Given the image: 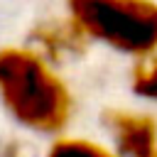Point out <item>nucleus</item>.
I'll list each match as a JSON object with an SVG mask.
<instances>
[{
    "label": "nucleus",
    "instance_id": "1",
    "mask_svg": "<svg viewBox=\"0 0 157 157\" xmlns=\"http://www.w3.org/2000/svg\"><path fill=\"white\" fill-rule=\"evenodd\" d=\"M0 105L25 130L39 135H61L74 118V96L32 47L0 49Z\"/></svg>",
    "mask_w": 157,
    "mask_h": 157
},
{
    "label": "nucleus",
    "instance_id": "2",
    "mask_svg": "<svg viewBox=\"0 0 157 157\" xmlns=\"http://www.w3.org/2000/svg\"><path fill=\"white\" fill-rule=\"evenodd\" d=\"M66 15L118 54L142 59L157 49V0H66Z\"/></svg>",
    "mask_w": 157,
    "mask_h": 157
},
{
    "label": "nucleus",
    "instance_id": "3",
    "mask_svg": "<svg viewBox=\"0 0 157 157\" xmlns=\"http://www.w3.org/2000/svg\"><path fill=\"white\" fill-rule=\"evenodd\" d=\"M101 123L120 157H157V118L145 110L105 108Z\"/></svg>",
    "mask_w": 157,
    "mask_h": 157
},
{
    "label": "nucleus",
    "instance_id": "4",
    "mask_svg": "<svg viewBox=\"0 0 157 157\" xmlns=\"http://www.w3.org/2000/svg\"><path fill=\"white\" fill-rule=\"evenodd\" d=\"M88 44H91V39L83 34V29L69 15L44 20L39 25H34L29 32V47L54 66H61L66 61L83 56Z\"/></svg>",
    "mask_w": 157,
    "mask_h": 157
},
{
    "label": "nucleus",
    "instance_id": "5",
    "mask_svg": "<svg viewBox=\"0 0 157 157\" xmlns=\"http://www.w3.org/2000/svg\"><path fill=\"white\" fill-rule=\"evenodd\" d=\"M44 157H120L113 147H105L88 137H64L59 135Z\"/></svg>",
    "mask_w": 157,
    "mask_h": 157
},
{
    "label": "nucleus",
    "instance_id": "6",
    "mask_svg": "<svg viewBox=\"0 0 157 157\" xmlns=\"http://www.w3.org/2000/svg\"><path fill=\"white\" fill-rule=\"evenodd\" d=\"M130 91L150 103H157V49L142 59H135L130 69Z\"/></svg>",
    "mask_w": 157,
    "mask_h": 157
},
{
    "label": "nucleus",
    "instance_id": "7",
    "mask_svg": "<svg viewBox=\"0 0 157 157\" xmlns=\"http://www.w3.org/2000/svg\"><path fill=\"white\" fill-rule=\"evenodd\" d=\"M0 157H27V145L20 137H0Z\"/></svg>",
    "mask_w": 157,
    "mask_h": 157
}]
</instances>
